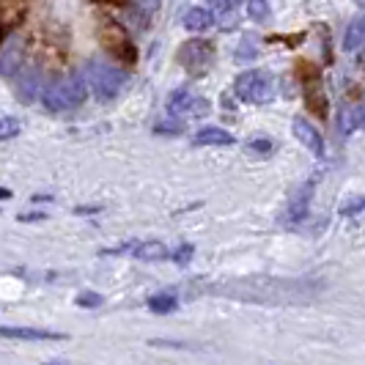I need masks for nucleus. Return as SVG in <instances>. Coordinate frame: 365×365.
<instances>
[{
	"label": "nucleus",
	"instance_id": "obj_1",
	"mask_svg": "<svg viewBox=\"0 0 365 365\" xmlns=\"http://www.w3.org/2000/svg\"><path fill=\"white\" fill-rule=\"evenodd\" d=\"M86 96H88L86 77L83 74H69V77L53 80L41 88V105L50 113H69V110L80 108L86 102Z\"/></svg>",
	"mask_w": 365,
	"mask_h": 365
},
{
	"label": "nucleus",
	"instance_id": "obj_2",
	"mask_svg": "<svg viewBox=\"0 0 365 365\" xmlns=\"http://www.w3.org/2000/svg\"><path fill=\"white\" fill-rule=\"evenodd\" d=\"M83 77H86V86L91 88L99 102H113L118 93L127 88V74L105 63V61H88Z\"/></svg>",
	"mask_w": 365,
	"mask_h": 365
},
{
	"label": "nucleus",
	"instance_id": "obj_3",
	"mask_svg": "<svg viewBox=\"0 0 365 365\" xmlns=\"http://www.w3.org/2000/svg\"><path fill=\"white\" fill-rule=\"evenodd\" d=\"M176 58H179L182 69L190 77H203V74L212 72L217 50H215V41H209V38H190L179 47Z\"/></svg>",
	"mask_w": 365,
	"mask_h": 365
},
{
	"label": "nucleus",
	"instance_id": "obj_4",
	"mask_svg": "<svg viewBox=\"0 0 365 365\" xmlns=\"http://www.w3.org/2000/svg\"><path fill=\"white\" fill-rule=\"evenodd\" d=\"M234 91L247 105H267L274 96V80L272 74L264 72V69H250V72H242L237 77Z\"/></svg>",
	"mask_w": 365,
	"mask_h": 365
},
{
	"label": "nucleus",
	"instance_id": "obj_5",
	"mask_svg": "<svg viewBox=\"0 0 365 365\" xmlns=\"http://www.w3.org/2000/svg\"><path fill=\"white\" fill-rule=\"evenodd\" d=\"M168 110H170V115H176V118H201V115H206V113L212 110V105H209V99L201 96L198 91H192V88H179V91L170 93Z\"/></svg>",
	"mask_w": 365,
	"mask_h": 365
},
{
	"label": "nucleus",
	"instance_id": "obj_6",
	"mask_svg": "<svg viewBox=\"0 0 365 365\" xmlns=\"http://www.w3.org/2000/svg\"><path fill=\"white\" fill-rule=\"evenodd\" d=\"M292 129L294 135H297V140L302 143V148H308L313 157H324V138H322V132L313 127V124H308L305 118H294L292 121Z\"/></svg>",
	"mask_w": 365,
	"mask_h": 365
},
{
	"label": "nucleus",
	"instance_id": "obj_7",
	"mask_svg": "<svg viewBox=\"0 0 365 365\" xmlns=\"http://www.w3.org/2000/svg\"><path fill=\"white\" fill-rule=\"evenodd\" d=\"M0 338H11V341H66L63 332H50V329L36 327H0Z\"/></svg>",
	"mask_w": 365,
	"mask_h": 365
},
{
	"label": "nucleus",
	"instance_id": "obj_8",
	"mask_svg": "<svg viewBox=\"0 0 365 365\" xmlns=\"http://www.w3.org/2000/svg\"><path fill=\"white\" fill-rule=\"evenodd\" d=\"M237 6L239 0H209L212 22H217L222 31L234 28V22H237Z\"/></svg>",
	"mask_w": 365,
	"mask_h": 365
},
{
	"label": "nucleus",
	"instance_id": "obj_9",
	"mask_svg": "<svg viewBox=\"0 0 365 365\" xmlns=\"http://www.w3.org/2000/svg\"><path fill=\"white\" fill-rule=\"evenodd\" d=\"M192 146H198V148L234 146V135H228L225 129H220V127H203V129H198V132L192 135Z\"/></svg>",
	"mask_w": 365,
	"mask_h": 365
},
{
	"label": "nucleus",
	"instance_id": "obj_10",
	"mask_svg": "<svg viewBox=\"0 0 365 365\" xmlns=\"http://www.w3.org/2000/svg\"><path fill=\"white\" fill-rule=\"evenodd\" d=\"M313 184H316V179L313 182H308L297 195H294V201L289 203V209H286V222H299V220H305V215H308V206H311V198H313Z\"/></svg>",
	"mask_w": 365,
	"mask_h": 365
},
{
	"label": "nucleus",
	"instance_id": "obj_11",
	"mask_svg": "<svg viewBox=\"0 0 365 365\" xmlns=\"http://www.w3.org/2000/svg\"><path fill=\"white\" fill-rule=\"evenodd\" d=\"M22 58H25V44L11 38L3 50H0V72L3 74H14L22 66Z\"/></svg>",
	"mask_w": 365,
	"mask_h": 365
},
{
	"label": "nucleus",
	"instance_id": "obj_12",
	"mask_svg": "<svg viewBox=\"0 0 365 365\" xmlns=\"http://www.w3.org/2000/svg\"><path fill=\"white\" fill-rule=\"evenodd\" d=\"M14 74H17V93L25 102H34L38 96V72L31 66H19Z\"/></svg>",
	"mask_w": 365,
	"mask_h": 365
},
{
	"label": "nucleus",
	"instance_id": "obj_13",
	"mask_svg": "<svg viewBox=\"0 0 365 365\" xmlns=\"http://www.w3.org/2000/svg\"><path fill=\"white\" fill-rule=\"evenodd\" d=\"M365 124V108L363 105H344L341 115H338V127L344 135H351Z\"/></svg>",
	"mask_w": 365,
	"mask_h": 365
},
{
	"label": "nucleus",
	"instance_id": "obj_14",
	"mask_svg": "<svg viewBox=\"0 0 365 365\" xmlns=\"http://www.w3.org/2000/svg\"><path fill=\"white\" fill-rule=\"evenodd\" d=\"M365 41V22L363 17H354L346 25V34H344V50L346 53H360Z\"/></svg>",
	"mask_w": 365,
	"mask_h": 365
},
{
	"label": "nucleus",
	"instance_id": "obj_15",
	"mask_svg": "<svg viewBox=\"0 0 365 365\" xmlns=\"http://www.w3.org/2000/svg\"><path fill=\"white\" fill-rule=\"evenodd\" d=\"M209 25H212V14L206 9H201V6H192V9L184 11V28L190 34H203Z\"/></svg>",
	"mask_w": 365,
	"mask_h": 365
},
{
	"label": "nucleus",
	"instance_id": "obj_16",
	"mask_svg": "<svg viewBox=\"0 0 365 365\" xmlns=\"http://www.w3.org/2000/svg\"><path fill=\"white\" fill-rule=\"evenodd\" d=\"M135 258L138 261H168L170 253H168V247H165L163 242L151 239V242H143V245L135 247Z\"/></svg>",
	"mask_w": 365,
	"mask_h": 365
},
{
	"label": "nucleus",
	"instance_id": "obj_17",
	"mask_svg": "<svg viewBox=\"0 0 365 365\" xmlns=\"http://www.w3.org/2000/svg\"><path fill=\"white\" fill-rule=\"evenodd\" d=\"M108 44L113 47V53H118L121 58H127L129 63L135 61V47L127 41V36H124V31H121V28H113V31H110Z\"/></svg>",
	"mask_w": 365,
	"mask_h": 365
},
{
	"label": "nucleus",
	"instance_id": "obj_18",
	"mask_svg": "<svg viewBox=\"0 0 365 365\" xmlns=\"http://www.w3.org/2000/svg\"><path fill=\"white\" fill-rule=\"evenodd\" d=\"M148 311L160 313V316H165V313H176L179 311V299L170 297V294H157V297L148 299Z\"/></svg>",
	"mask_w": 365,
	"mask_h": 365
},
{
	"label": "nucleus",
	"instance_id": "obj_19",
	"mask_svg": "<svg viewBox=\"0 0 365 365\" xmlns=\"http://www.w3.org/2000/svg\"><path fill=\"white\" fill-rule=\"evenodd\" d=\"M247 154L250 157H258V160H267V157H272L274 154V143L269 138H253V140H247Z\"/></svg>",
	"mask_w": 365,
	"mask_h": 365
},
{
	"label": "nucleus",
	"instance_id": "obj_20",
	"mask_svg": "<svg viewBox=\"0 0 365 365\" xmlns=\"http://www.w3.org/2000/svg\"><path fill=\"white\" fill-rule=\"evenodd\" d=\"M247 14L256 22H267L269 19V3L267 0H247Z\"/></svg>",
	"mask_w": 365,
	"mask_h": 365
},
{
	"label": "nucleus",
	"instance_id": "obj_21",
	"mask_svg": "<svg viewBox=\"0 0 365 365\" xmlns=\"http://www.w3.org/2000/svg\"><path fill=\"white\" fill-rule=\"evenodd\" d=\"M19 135V121L11 115H0V140H11Z\"/></svg>",
	"mask_w": 365,
	"mask_h": 365
},
{
	"label": "nucleus",
	"instance_id": "obj_22",
	"mask_svg": "<svg viewBox=\"0 0 365 365\" xmlns=\"http://www.w3.org/2000/svg\"><path fill=\"white\" fill-rule=\"evenodd\" d=\"M102 302H105V297H102V294H96V292L77 294V305H80V308H99Z\"/></svg>",
	"mask_w": 365,
	"mask_h": 365
},
{
	"label": "nucleus",
	"instance_id": "obj_23",
	"mask_svg": "<svg viewBox=\"0 0 365 365\" xmlns=\"http://www.w3.org/2000/svg\"><path fill=\"white\" fill-rule=\"evenodd\" d=\"M132 6L138 11H143V14H157L160 6H163V0H132Z\"/></svg>",
	"mask_w": 365,
	"mask_h": 365
},
{
	"label": "nucleus",
	"instance_id": "obj_24",
	"mask_svg": "<svg viewBox=\"0 0 365 365\" xmlns=\"http://www.w3.org/2000/svg\"><path fill=\"white\" fill-rule=\"evenodd\" d=\"M182 121H163V124H157V127H154V132H157V135H168V132H170V135H182Z\"/></svg>",
	"mask_w": 365,
	"mask_h": 365
},
{
	"label": "nucleus",
	"instance_id": "obj_25",
	"mask_svg": "<svg viewBox=\"0 0 365 365\" xmlns=\"http://www.w3.org/2000/svg\"><path fill=\"white\" fill-rule=\"evenodd\" d=\"M173 261H176V264H187V261H190V258H192V245H184V247H179V250H176V253H173Z\"/></svg>",
	"mask_w": 365,
	"mask_h": 365
},
{
	"label": "nucleus",
	"instance_id": "obj_26",
	"mask_svg": "<svg viewBox=\"0 0 365 365\" xmlns=\"http://www.w3.org/2000/svg\"><path fill=\"white\" fill-rule=\"evenodd\" d=\"M19 222H41V220H47L44 212H28V215H17Z\"/></svg>",
	"mask_w": 365,
	"mask_h": 365
},
{
	"label": "nucleus",
	"instance_id": "obj_27",
	"mask_svg": "<svg viewBox=\"0 0 365 365\" xmlns=\"http://www.w3.org/2000/svg\"><path fill=\"white\" fill-rule=\"evenodd\" d=\"M360 212H363V201H360V198L354 203H349V206H344V215H349V217H357Z\"/></svg>",
	"mask_w": 365,
	"mask_h": 365
},
{
	"label": "nucleus",
	"instance_id": "obj_28",
	"mask_svg": "<svg viewBox=\"0 0 365 365\" xmlns=\"http://www.w3.org/2000/svg\"><path fill=\"white\" fill-rule=\"evenodd\" d=\"M93 212H102L99 206H77L74 209V215H93Z\"/></svg>",
	"mask_w": 365,
	"mask_h": 365
},
{
	"label": "nucleus",
	"instance_id": "obj_29",
	"mask_svg": "<svg viewBox=\"0 0 365 365\" xmlns=\"http://www.w3.org/2000/svg\"><path fill=\"white\" fill-rule=\"evenodd\" d=\"M11 198V190H6V187H0V201H9Z\"/></svg>",
	"mask_w": 365,
	"mask_h": 365
}]
</instances>
